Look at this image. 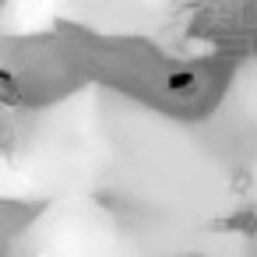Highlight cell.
Returning <instances> with one entry per match:
<instances>
[{
	"label": "cell",
	"instance_id": "cell-1",
	"mask_svg": "<svg viewBox=\"0 0 257 257\" xmlns=\"http://www.w3.org/2000/svg\"><path fill=\"white\" fill-rule=\"evenodd\" d=\"M197 85H201V78H197L194 71H169V74H166V92H173V95L194 92Z\"/></svg>",
	"mask_w": 257,
	"mask_h": 257
}]
</instances>
